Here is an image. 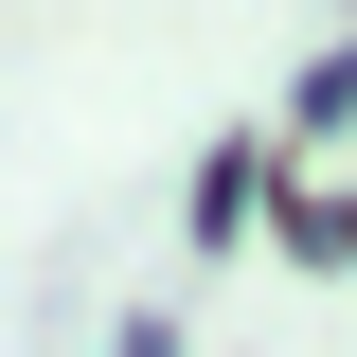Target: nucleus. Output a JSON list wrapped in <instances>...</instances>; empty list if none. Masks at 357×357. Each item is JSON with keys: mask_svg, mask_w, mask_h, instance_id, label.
I'll return each mask as SVG.
<instances>
[{"mask_svg": "<svg viewBox=\"0 0 357 357\" xmlns=\"http://www.w3.org/2000/svg\"><path fill=\"white\" fill-rule=\"evenodd\" d=\"M250 197H268V161H250V143H215V178H197V232L232 250V232H250Z\"/></svg>", "mask_w": 357, "mask_h": 357, "instance_id": "nucleus-1", "label": "nucleus"}, {"mask_svg": "<svg viewBox=\"0 0 357 357\" xmlns=\"http://www.w3.org/2000/svg\"><path fill=\"white\" fill-rule=\"evenodd\" d=\"M107 357H178V321H126V340H107Z\"/></svg>", "mask_w": 357, "mask_h": 357, "instance_id": "nucleus-2", "label": "nucleus"}]
</instances>
